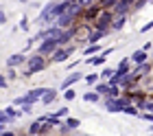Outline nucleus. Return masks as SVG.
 <instances>
[{"instance_id":"22","label":"nucleus","mask_w":153,"mask_h":136,"mask_svg":"<svg viewBox=\"0 0 153 136\" xmlns=\"http://www.w3.org/2000/svg\"><path fill=\"white\" fill-rule=\"evenodd\" d=\"M11 123H16V121H13L11 116H7L4 112H0V130H9Z\"/></svg>"},{"instance_id":"30","label":"nucleus","mask_w":153,"mask_h":136,"mask_svg":"<svg viewBox=\"0 0 153 136\" xmlns=\"http://www.w3.org/2000/svg\"><path fill=\"white\" fill-rule=\"evenodd\" d=\"M74 97H76V92H74L72 88H68V90L64 92V99H66V101H72V99H74Z\"/></svg>"},{"instance_id":"16","label":"nucleus","mask_w":153,"mask_h":136,"mask_svg":"<svg viewBox=\"0 0 153 136\" xmlns=\"http://www.w3.org/2000/svg\"><path fill=\"white\" fill-rule=\"evenodd\" d=\"M92 90H96V92H99V95H101L103 99H107V97H109V90H112V86H109L107 81H103V79H101V81L96 83Z\"/></svg>"},{"instance_id":"12","label":"nucleus","mask_w":153,"mask_h":136,"mask_svg":"<svg viewBox=\"0 0 153 136\" xmlns=\"http://www.w3.org/2000/svg\"><path fill=\"white\" fill-rule=\"evenodd\" d=\"M81 79H83V75H81V73H70V75H68L64 81H61V90L72 88V86H74V83H79Z\"/></svg>"},{"instance_id":"6","label":"nucleus","mask_w":153,"mask_h":136,"mask_svg":"<svg viewBox=\"0 0 153 136\" xmlns=\"http://www.w3.org/2000/svg\"><path fill=\"white\" fill-rule=\"evenodd\" d=\"M112 53H114V48H105L103 53L94 55V57H85V64H88V66H103L105 59H107V55H112Z\"/></svg>"},{"instance_id":"7","label":"nucleus","mask_w":153,"mask_h":136,"mask_svg":"<svg viewBox=\"0 0 153 136\" xmlns=\"http://www.w3.org/2000/svg\"><path fill=\"white\" fill-rule=\"evenodd\" d=\"M26 62H29V55L24 53H13L11 57H7V68H18V66H26Z\"/></svg>"},{"instance_id":"36","label":"nucleus","mask_w":153,"mask_h":136,"mask_svg":"<svg viewBox=\"0 0 153 136\" xmlns=\"http://www.w3.org/2000/svg\"><path fill=\"white\" fill-rule=\"evenodd\" d=\"M147 2H149V0H136V5H134V9H138V11H140V9H142V7H144V5H147Z\"/></svg>"},{"instance_id":"32","label":"nucleus","mask_w":153,"mask_h":136,"mask_svg":"<svg viewBox=\"0 0 153 136\" xmlns=\"http://www.w3.org/2000/svg\"><path fill=\"white\" fill-rule=\"evenodd\" d=\"M0 88H2V90H7V88H9V77H7V75H2V77H0Z\"/></svg>"},{"instance_id":"26","label":"nucleus","mask_w":153,"mask_h":136,"mask_svg":"<svg viewBox=\"0 0 153 136\" xmlns=\"http://www.w3.org/2000/svg\"><path fill=\"white\" fill-rule=\"evenodd\" d=\"M114 75H116V68H103V73H101V79L109 81V79H112Z\"/></svg>"},{"instance_id":"44","label":"nucleus","mask_w":153,"mask_h":136,"mask_svg":"<svg viewBox=\"0 0 153 136\" xmlns=\"http://www.w3.org/2000/svg\"><path fill=\"white\" fill-rule=\"evenodd\" d=\"M79 136H83V134H79ZM85 136H88V134H85Z\"/></svg>"},{"instance_id":"34","label":"nucleus","mask_w":153,"mask_h":136,"mask_svg":"<svg viewBox=\"0 0 153 136\" xmlns=\"http://www.w3.org/2000/svg\"><path fill=\"white\" fill-rule=\"evenodd\" d=\"M140 119H144V121H149V123L153 125V114H151V112H142V114H140Z\"/></svg>"},{"instance_id":"39","label":"nucleus","mask_w":153,"mask_h":136,"mask_svg":"<svg viewBox=\"0 0 153 136\" xmlns=\"http://www.w3.org/2000/svg\"><path fill=\"white\" fill-rule=\"evenodd\" d=\"M0 136H18V134L13 132V130H2V134H0Z\"/></svg>"},{"instance_id":"29","label":"nucleus","mask_w":153,"mask_h":136,"mask_svg":"<svg viewBox=\"0 0 153 136\" xmlns=\"http://www.w3.org/2000/svg\"><path fill=\"white\" fill-rule=\"evenodd\" d=\"M20 29H22V31H29V29H31L29 18H26V16H22V20H20Z\"/></svg>"},{"instance_id":"13","label":"nucleus","mask_w":153,"mask_h":136,"mask_svg":"<svg viewBox=\"0 0 153 136\" xmlns=\"http://www.w3.org/2000/svg\"><path fill=\"white\" fill-rule=\"evenodd\" d=\"M131 70H134V66H131V59H129V57H125V59H120V64L116 66V75L125 77V75H129Z\"/></svg>"},{"instance_id":"15","label":"nucleus","mask_w":153,"mask_h":136,"mask_svg":"<svg viewBox=\"0 0 153 136\" xmlns=\"http://www.w3.org/2000/svg\"><path fill=\"white\" fill-rule=\"evenodd\" d=\"M103 108H105L107 112H123L120 103H118V99H112V97L103 99Z\"/></svg>"},{"instance_id":"42","label":"nucleus","mask_w":153,"mask_h":136,"mask_svg":"<svg viewBox=\"0 0 153 136\" xmlns=\"http://www.w3.org/2000/svg\"><path fill=\"white\" fill-rule=\"evenodd\" d=\"M64 2H70V5H72V2H76V0H64Z\"/></svg>"},{"instance_id":"28","label":"nucleus","mask_w":153,"mask_h":136,"mask_svg":"<svg viewBox=\"0 0 153 136\" xmlns=\"http://www.w3.org/2000/svg\"><path fill=\"white\" fill-rule=\"evenodd\" d=\"M76 5L81 9H90V7H94V0H76Z\"/></svg>"},{"instance_id":"10","label":"nucleus","mask_w":153,"mask_h":136,"mask_svg":"<svg viewBox=\"0 0 153 136\" xmlns=\"http://www.w3.org/2000/svg\"><path fill=\"white\" fill-rule=\"evenodd\" d=\"M153 70V62H147V64H140V66H134V70H131V73L136 75V79L140 81L142 77H147L149 73Z\"/></svg>"},{"instance_id":"33","label":"nucleus","mask_w":153,"mask_h":136,"mask_svg":"<svg viewBox=\"0 0 153 136\" xmlns=\"http://www.w3.org/2000/svg\"><path fill=\"white\" fill-rule=\"evenodd\" d=\"M13 105H26V99H24V95H22V97H16V99H13Z\"/></svg>"},{"instance_id":"11","label":"nucleus","mask_w":153,"mask_h":136,"mask_svg":"<svg viewBox=\"0 0 153 136\" xmlns=\"http://www.w3.org/2000/svg\"><path fill=\"white\" fill-rule=\"evenodd\" d=\"M131 9H134V5H129V2H125V0H118L116 7H114V16H129Z\"/></svg>"},{"instance_id":"31","label":"nucleus","mask_w":153,"mask_h":136,"mask_svg":"<svg viewBox=\"0 0 153 136\" xmlns=\"http://www.w3.org/2000/svg\"><path fill=\"white\" fill-rule=\"evenodd\" d=\"M68 112H70V110H68V108H59L57 112H55V114H57V116L59 119H68Z\"/></svg>"},{"instance_id":"5","label":"nucleus","mask_w":153,"mask_h":136,"mask_svg":"<svg viewBox=\"0 0 153 136\" xmlns=\"http://www.w3.org/2000/svg\"><path fill=\"white\" fill-rule=\"evenodd\" d=\"M46 92H48V88H33V90H29V92L24 95V99H26V103L35 105L37 101H42V99H44Z\"/></svg>"},{"instance_id":"35","label":"nucleus","mask_w":153,"mask_h":136,"mask_svg":"<svg viewBox=\"0 0 153 136\" xmlns=\"http://www.w3.org/2000/svg\"><path fill=\"white\" fill-rule=\"evenodd\" d=\"M7 77H9V79H16L18 77V73H16V68H7V73H4Z\"/></svg>"},{"instance_id":"19","label":"nucleus","mask_w":153,"mask_h":136,"mask_svg":"<svg viewBox=\"0 0 153 136\" xmlns=\"http://www.w3.org/2000/svg\"><path fill=\"white\" fill-rule=\"evenodd\" d=\"M2 112L7 114V116H11L13 121H18V119H20V116H22V114H24L22 110H16V105H9V108H4Z\"/></svg>"},{"instance_id":"3","label":"nucleus","mask_w":153,"mask_h":136,"mask_svg":"<svg viewBox=\"0 0 153 136\" xmlns=\"http://www.w3.org/2000/svg\"><path fill=\"white\" fill-rule=\"evenodd\" d=\"M57 48H59V42L57 40H55V38H46L44 42H39V44H37V51L35 53L44 55V57H53Z\"/></svg>"},{"instance_id":"4","label":"nucleus","mask_w":153,"mask_h":136,"mask_svg":"<svg viewBox=\"0 0 153 136\" xmlns=\"http://www.w3.org/2000/svg\"><path fill=\"white\" fill-rule=\"evenodd\" d=\"M72 53H74V46H72V44H70V46H59L57 51H55V55L51 57V62H53V64H61V62H66Z\"/></svg>"},{"instance_id":"14","label":"nucleus","mask_w":153,"mask_h":136,"mask_svg":"<svg viewBox=\"0 0 153 136\" xmlns=\"http://www.w3.org/2000/svg\"><path fill=\"white\" fill-rule=\"evenodd\" d=\"M44 121H46V114H44V116H39L35 123H31L29 130H26V134H29V136H39V134H42V125H44Z\"/></svg>"},{"instance_id":"17","label":"nucleus","mask_w":153,"mask_h":136,"mask_svg":"<svg viewBox=\"0 0 153 136\" xmlns=\"http://www.w3.org/2000/svg\"><path fill=\"white\" fill-rule=\"evenodd\" d=\"M101 95H99V92H96V90H90V92H83V101H85V103H99L101 101Z\"/></svg>"},{"instance_id":"25","label":"nucleus","mask_w":153,"mask_h":136,"mask_svg":"<svg viewBox=\"0 0 153 136\" xmlns=\"http://www.w3.org/2000/svg\"><path fill=\"white\" fill-rule=\"evenodd\" d=\"M99 81H101V75H96V73L85 75V83H88V86H92V88H94V86L99 83Z\"/></svg>"},{"instance_id":"24","label":"nucleus","mask_w":153,"mask_h":136,"mask_svg":"<svg viewBox=\"0 0 153 136\" xmlns=\"http://www.w3.org/2000/svg\"><path fill=\"white\" fill-rule=\"evenodd\" d=\"M116 2H118V0H99V7L103 11H112L116 7Z\"/></svg>"},{"instance_id":"38","label":"nucleus","mask_w":153,"mask_h":136,"mask_svg":"<svg viewBox=\"0 0 153 136\" xmlns=\"http://www.w3.org/2000/svg\"><path fill=\"white\" fill-rule=\"evenodd\" d=\"M22 112H24V114H31V112H33V105H31V103L22 105Z\"/></svg>"},{"instance_id":"20","label":"nucleus","mask_w":153,"mask_h":136,"mask_svg":"<svg viewBox=\"0 0 153 136\" xmlns=\"http://www.w3.org/2000/svg\"><path fill=\"white\" fill-rule=\"evenodd\" d=\"M64 125H66L70 132H74L76 127L81 125V121H79V119H74V116H68V119H64Z\"/></svg>"},{"instance_id":"40","label":"nucleus","mask_w":153,"mask_h":136,"mask_svg":"<svg viewBox=\"0 0 153 136\" xmlns=\"http://www.w3.org/2000/svg\"><path fill=\"white\" fill-rule=\"evenodd\" d=\"M7 20H9V18H7V13L2 11V13H0V24H7Z\"/></svg>"},{"instance_id":"9","label":"nucleus","mask_w":153,"mask_h":136,"mask_svg":"<svg viewBox=\"0 0 153 136\" xmlns=\"http://www.w3.org/2000/svg\"><path fill=\"white\" fill-rule=\"evenodd\" d=\"M149 53L147 51H142V48H138V51H134V53H131V57H129V59H131V64H134V66H140V64H147L149 62Z\"/></svg>"},{"instance_id":"18","label":"nucleus","mask_w":153,"mask_h":136,"mask_svg":"<svg viewBox=\"0 0 153 136\" xmlns=\"http://www.w3.org/2000/svg\"><path fill=\"white\" fill-rule=\"evenodd\" d=\"M127 18H129V16H116V18H114V24H112V31H120V29H125Z\"/></svg>"},{"instance_id":"37","label":"nucleus","mask_w":153,"mask_h":136,"mask_svg":"<svg viewBox=\"0 0 153 136\" xmlns=\"http://www.w3.org/2000/svg\"><path fill=\"white\" fill-rule=\"evenodd\" d=\"M151 29H153V20H151V22H147V24L140 29V33H147V31H151Z\"/></svg>"},{"instance_id":"8","label":"nucleus","mask_w":153,"mask_h":136,"mask_svg":"<svg viewBox=\"0 0 153 136\" xmlns=\"http://www.w3.org/2000/svg\"><path fill=\"white\" fill-rule=\"evenodd\" d=\"M109 31H99V29H92V31L88 33V38H85V46H90V44H99V42L105 38Z\"/></svg>"},{"instance_id":"43","label":"nucleus","mask_w":153,"mask_h":136,"mask_svg":"<svg viewBox=\"0 0 153 136\" xmlns=\"http://www.w3.org/2000/svg\"><path fill=\"white\" fill-rule=\"evenodd\" d=\"M18 2H20V5H26V0H18Z\"/></svg>"},{"instance_id":"1","label":"nucleus","mask_w":153,"mask_h":136,"mask_svg":"<svg viewBox=\"0 0 153 136\" xmlns=\"http://www.w3.org/2000/svg\"><path fill=\"white\" fill-rule=\"evenodd\" d=\"M46 68H48V57L39 55V53H33V55H29V62H26V68H24L22 77H33V75H37Z\"/></svg>"},{"instance_id":"23","label":"nucleus","mask_w":153,"mask_h":136,"mask_svg":"<svg viewBox=\"0 0 153 136\" xmlns=\"http://www.w3.org/2000/svg\"><path fill=\"white\" fill-rule=\"evenodd\" d=\"M99 53H101V46L99 44H90V46L83 48V55H85V57H92V55H99Z\"/></svg>"},{"instance_id":"2","label":"nucleus","mask_w":153,"mask_h":136,"mask_svg":"<svg viewBox=\"0 0 153 136\" xmlns=\"http://www.w3.org/2000/svg\"><path fill=\"white\" fill-rule=\"evenodd\" d=\"M114 11H101L99 18L94 20L92 29H99V31H112V24H114Z\"/></svg>"},{"instance_id":"27","label":"nucleus","mask_w":153,"mask_h":136,"mask_svg":"<svg viewBox=\"0 0 153 136\" xmlns=\"http://www.w3.org/2000/svg\"><path fill=\"white\" fill-rule=\"evenodd\" d=\"M123 112H125V114H129V116H138V119H140V114H142L140 110L136 108V105H129V108H125Z\"/></svg>"},{"instance_id":"41","label":"nucleus","mask_w":153,"mask_h":136,"mask_svg":"<svg viewBox=\"0 0 153 136\" xmlns=\"http://www.w3.org/2000/svg\"><path fill=\"white\" fill-rule=\"evenodd\" d=\"M147 112L153 114V99H149V101H147Z\"/></svg>"},{"instance_id":"21","label":"nucleus","mask_w":153,"mask_h":136,"mask_svg":"<svg viewBox=\"0 0 153 136\" xmlns=\"http://www.w3.org/2000/svg\"><path fill=\"white\" fill-rule=\"evenodd\" d=\"M55 99H57V90H53V88H48V92L44 95V99H42V103L44 105H51Z\"/></svg>"}]
</instances>
